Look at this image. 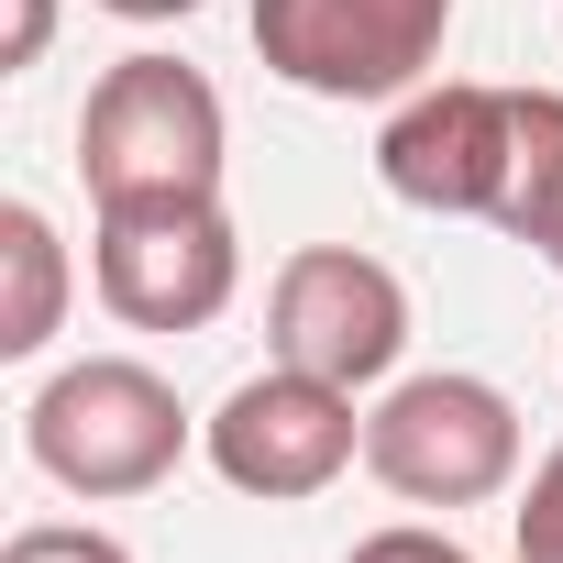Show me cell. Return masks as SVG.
<instances>
[{
  "mask_svg": "<svg viewBox=\"0 0 563 563\" xmlns=\"http://www.w3.org/2000/svg\"><path fill=\"white\" fill-rule=\"evenodd\" d=\"M199 453L232 497L299 508V497H321L365 464V409H354V387H332L310 365H265L199 420Z\"/></svg>",
  "mask_w": 563,
  "mask_h": 563,
  "instance_id": "obj_5",
  "label": "cell"
},
{
  "mask_svg": "<svg viewBox=\"0 0 563 563\" xmlns=\"http://www.w3.org/2000/svg\"><path fill=\"white\" fill-rule=\"evenodd\" d=\"M89 288L122 332H210L243 288V232L221 188L188 199H111L89 232Z\"/></svg>",
  "mask_w": 563,
  "mask_h": 563,
  "instance_id": "obj_4",
  "label": "cell"
},
{
  "mask_svg": "<svg viewBox=\"0 0 563 563\" xmlns=\"http://www.w3.org/2000/svg\"><path fill=\"white\" fill-rule=\"evenodd\" d=\"M45 45H56V0H12V34H0V78L45 67Z\"/></svg>",
  "mask_w": 563,
  "mask_h": 563,
  "instance_id": "obj_14",
  "label": "cell"
},
{
  "mask_svg": "<svg viewBox=\"0 0 563 563\" xmlns=\"http://www.w3.org/2000/svg\"><path fill=\"white\" fill-rule=\"evenodd\" d=\"M100 12H122V23H188V12H210V0H100Z\"/></svg>",
  "mask_w": 563,
  "mask_h": 563,
  "instance_id": "obj_15",
  "label": "cell"
},
{
  "mask_svg": "<svg viewBox=\"0 0 563 563\" xmlns=\"http://www.w3.org/2000/svg\"><path fill=\"white\" fill-rule=\"evenodd\" d=\"M508 541H519V563H563V442L530 464V486L508 508Z\"/></svg>",
  "mask_w": 563,
  "mask_h": 563,
  "instance_id": "obj_11",
  "label": "cell"
},
{
  "mask_svg": "<svg viewBox=\"0 0 563 563\" xmlns=\"http://www.w3.org/2000/svg\"><path fill=\"white\" fill-rule=\"evenodd\" d=\"M365 475L409 508H486L519 486V398L464 365L398 376L365 409Z\"/></svg>",
  "mask_w": 563,
  "mask_h": 563,
  "instance_id": "obj_3",
  "label": "cell"
},
{
  "mask_svg": "<svg viewBox=\"0 0 563 563\" xmlns=\"http://www.w3.org/2000/svg\"><path fill=\"white\" fill-rule=\"evenodd\" d=\"M453 0H254V56L310 100H409L431 89Z\"/></svg>",
  "mask_w": 563,
  "mask_h": 563,
  "instance_id": "obj_6",
  "label": "cell"
},
{
  "mask_svg": "<svg viewBox=\"0 0 563 563\" xmlns=\"http://www.w3.org/2000/svg\"><path fill=\"white\" fill-rule=\"evenodd\" d=\"M188 442H199V420L177 409V387L144 354H78L23 409V453L67 497H155L188 464Z\"/></svg>",
  "mask_w": 563,
  "mask_h": 563,
  "instance_id": "obj_1",
  "label": "cell"
},
{
  "mask_svg": "<svg viewBox=\"0 0 563 563\" xmlns=\"http://www.w3.org/2000/svg\"><path fill=\"white\" fill-rule=\"evenodd\" d=\"M221 155H232V111H221V89H210L188 56H155V45H144V56L100 67V89H89V111H78L89 210L221 188Z\"/></svg>",
  "mask_w": 563,
  "mask_h": 563,
  "instance_id": "obj_2",
  "label": "cell"
},
{
  "mask_svg": "<svg viewBox=\"0 0 563 563\" xmlns=\"http://www.w3.org/2000/svg\"><path fill=\"white\" fill-rule=\"evenodd\" d=\"M265 354L276 365H310L332 387H387L409 354V288L398 265H376L365 243H299L265 288Z\"/></svg>",
  "mask_w": 563,
  "mask_h": 563,
  "instance_id": "obj_7",
  "label": "cell"
},
{
  "mask_svg": "<svg viewBox=\"0 0 563 563\" xmlns=\"http://www.w3.org/2000/svg\"><path fill=\"white\" fill-rule=\"evenodd\" d=\"M508 166H519V89H409L376 133V177L387 199L431 210V221H497L508 210Z\"/></svg>",
  "mask_w": 563,
  "mask_h": 563,
  "instance_id": "obj_8",
  "label": "cell"
},
{
  "mask_svg": "<svg viewBox=\"0 0 563 563\" xmlns=\"http://www.w3.org/2000/svg\"><path fill=\"white\" fill-rule=\"evenodd\" d=\"M0 563H133V552L111 530H89V519H23Z\"/></svg>",
  "mask_w": 563,
  "mask_h": 563,
  "instance_id": "obj_12",
  "label": "cell"
},
{
  "mask_svg": "<svg viewBox=\"0 0 563 563\" xmlns=\"http://www.w3.org/2000/svg\"><path fill=\"white\" fill-rule=\"evenodd\" d=\"M67 288H78L67 232L34 199H0V354H12V365H34L67 332Z\"/></svg>",
  "mask_w": 563,
  "mask_h": 563,
  "instance_id": "obj_9",
  "label": "cell"
},
{
  "mask_svg": "<svg viewBox=\"0 0 563 563\" xmlns=\"http://www.w3.org/2000/svg\"><path fill=\"white\" fill-rule=\"evenodd\" d=\"M530 254H541V265H552V276H563V199H552V210H541V232H530Z\"/></svg>",
  "mask_w": 563,
  "mask_h": 563,
  "instance_id": "obj_16",
  "label": "cell"
},
{
  "mask_svg": "<svg viewBox=\"0 0 563 563\" xmlns=\"http://www.w3.org/2000/svg\"><path fill=\"white\" fill-rule=\"evenodd\" d=\"M563 199V89H519V166H508V210L497 232H541V210Z\"/></svg>",
  "mask_w": 563,
  "mask_h": 563,
  "instance_id": "obj_10",
  "label": "cell"
},
{
  "mask_svg": "<svg viewBox=\"0 0 563 563\" xmlns=\"http://www.w3.org/2000/svg\"><path fill=\"white\" fill-rule=\"evenodd\" d=\"M343 563H475L453 530H420V519H398V530H365Z\"/></svg>",
  "mask_w": 563,
  "mask_h": 563,
  "instance_id": "obj_13",
  "label": "cell"
}]
</instances>
